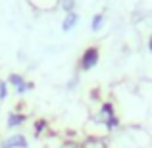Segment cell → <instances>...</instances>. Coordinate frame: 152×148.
<instances>
[{"instance_id":"cell-1","label":"cell","mask_w":152,"mask_h":148,"mask_svg":"<svg viewBox=\"0 0 152 148\" xmlns=\"http://www.w3.org/2000/svg\"><path fill=\"white\" fill-rule=\"evenodd\" d=\"M96 63H98V48L96 46H91V48L85 50V54L81 58V67L87 71V69H93Z\"/></svg>"},{"instance_id":"cell-4","label":"cell","mask_w":152,"mask_h":148,"mask_svg":"<svg viewBox=\"0 0 152 148\" xmlns=\"http://www.w3.org/2000/svg\"><path fill=\"white\" fill-rule=\"evenodd\" d=\"M77 21H79L77 14H75V12H67L66 19L62 21V29H64V31H71V29H73V25H75Z\"/></svg>"},{"instance_id":"cell-9","label":"cell","mask_w":152,"mask_h":148,"mask_svg":"<svg viewBox=\"0 0 152 148\" xmlns=\"http://www.w3.org/2000/svg\"><path fill=\"white\" fill-rule=\"evenodd\" d=\"M148 48H150V52H152V37L148 39Z\"/></svg>"},{"instance_id":"cell-5","label":"cell","mask_w":152,"mask_h":148,"mask_svg":"<svg viewBox=\"0 0 152 148\" xmlns=\"http://www.w3.org/2000/svg\"><path fill=\"white\" fill-rule=\"evenodd\" d=\"M102 23H104V14H96V15L93 17V21H91V27H93V31H100Z\"/></svg>"},{"instance_id":"cell-10","label":"cell","mask_w":152,"mask_h":148,"mask_svg":"<svg viewBox=\"0 0 152 148\" xmlns=\"http://www.w3.org/2000/svg\"><path fill=\"white\" fill-rule=\"evenodd\" d=\"M0 100H2V98H0Z\"/></svg>"},{"instance_id":"cell-8","label":"cell","mask_w":152,"mask_h":148,"mask_svg":"<svg viewBox=\"0 0 152 148\" xmlns=\"http://www.w3.org/2000/svg\"><path fill=\"white\" fill-rule=\"evenodd\" d=\"M42 127H45V121H39V123H37V129H39V131H41V129H42Z\"/></svg>"},{"instance_id":"cell-7","label":"cell","mask_w":152,"mask_h":148,"mask_svg":"<svg viewBox=\"0 0 152 148\" xmlns=\"http://www.w3.org/2000/svg\"><path fill=\"white\" fill-rule=\"evenodd\" d=\"M60 4H62V8L66 12H73V4H75V0H60Z\"/></svg>"},{"instance_id":"cell-6","label":"cell","mask_w":152,"mask_h":148,"mask_svg":"<svg viewBox=\"0 0 152 148\" xmlns=\"http://www.w3.org/2000/svg\"><path fill=\"white\" fill-rule=\"evenodd\" d=\"M23 119H25V117H23V115H19V114H10V117H8V127L19 125Z\"/></svg>"},{"instance_id":"cell-3","label":"cell","mask_w":152,"mask_h":148,"mask_svg":"<svg viewBox=\"0 0 152 148\" xmlns=\"http://www.w3.org/2000/svg\"><path fill=\"white\" fill-rule=\"evenodd\" d=\"M2 148H27V141L21 137V135H15V137L8 139Z\"/></svg>"},{"instance_id":"cell-2","label":"cell","mask_w":152,"mask_h":148,"mask_svg":"<svg viewBox=\"0 0 152 148\" xmlns=\"http://www.w3.org/2000/svg\"><path fill=\"white\" fill-rule=\"evenodd\" d=\"M10 83L15 87V89H18V93H25V90L33 89V85H31V83H25L21 75H15V73L10 75Z\"/></svg>"}]
</instances>
